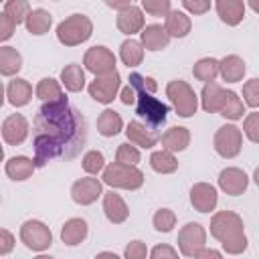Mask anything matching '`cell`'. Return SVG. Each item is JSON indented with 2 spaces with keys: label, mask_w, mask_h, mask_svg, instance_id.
<instances>
[{
  "label": "cell",
  "mask_w": 259,
  "mask_h": 259,
  "mask_svg": "<svg viewBox=\"0 0 259 259\" xmlns=\"http://www.w3.org/2000/svg\"><path fill=\"white\" fill-rule=\"evenodd\" d=\"M103 212H105L107 221L113 225H121L130 217V208H127L125 200L113 190L103 192Z\"/></svg>",
  "instance_id": "cell-18"
},
{
  "label": "cell",
  "mask_w": 259,
  "mask_h": 259,
  "mask_svg": "<svg viewBox=\"0 0 259 259\" xmlns=\"http://www.w3.org/2000/svg\"><path fill=\"white\" fill-rule=\"evenodd\" d=\"M221 73V61L212 59V57H204V59H198L192 67V75L194 79L202 81V83H208V81H214L217 75Z\"/></svg>",
  "instance_id": "cell-34"
},
{
  "label": "cell",
  "mask_w": 259,
  "mask_h": 259,
  "mask_svg": "<svg viewBox=\"0 0 259 259\" xmlns=\"http://www.w3.org/2000/svg\"><path fill=\"white\" fill-rule=\"evenodd\" d=\"M28 136V119L22 113H12L2 121V140L8 146H20Z\"/></svg>",
  "instance_id": "cell-14"
},
{
  "label": "cell",
  "mask_w": 259,
  "mask_h": 259,
  "mask_svg": "<svg viewBox=\"0 0 259 259\" xmlns=\"http://www.w3.org/2000/svg\"><path fill=\"white\" fill-rule=\"evenodd\" d=\"M123 255H125L127 259H146L148 247H146V243H142V241H130V243L125 245Z\"/></svg>",
  "instance_id": "cell-45"
},
{
  "label": "cell",
  "mask_w": 259,
  "mask_h": 259,
  "mask_svg": "<svg viewBox=\"0 0 259 259\" xmlns=\"http://www.w3.org/2000/svg\"><path fill=\"white\" fill-rule=\"evenodd\" d=\"M245 71H247L245 61L239 55H227L221 61V73L219 75L227 83H237V81H241L245 77Z\"/></svg>",
  "instance_id": "cell-27"
},
{
  "label": "cell",
  "mask_w": 259,
  "mask_h": 259,
  "mask_svg": "<svg viewBox=\"0 0 259 259\" xmlns=\"http://www.w3.org/2000/svg\"><path fill=\"white\" fill-rule=\"evenodd\" d=\"M14 247V237L8 229H0V255H8Z\"/></svg>",
  "instance_id": "cell-49"
},
{
  "label": "cell",
  "mask_w": 259,
  "mask_h": 259,
  "mask_svg": "<svg viewBox=\"0 0 259 259\" xmlns=\"http://www.w3.org/2000/svg\"><path fill=\"white\" fill-rule=\"evenodd\" d=\"M210 235L223 245L229 255H241L247 251V235L243 219L233 210H219L210 219Z\"/></svg>",
  "instance_id": "cell-2"
},
{
  "label": "cell",
  "mask_w": 259,
  "mask_h": 259,
  "mask_svg": "<svg viewBox=\"0 0 259 259\" xmlns=\"http://www.w3.org/2000/svg\"><path fill=\"white\" fill-rule=\"evenodd\" d=\"M93 34V22L85 14H71L57 26V40L65 47H77L89 40Z\"/></svg>",
  "instance_id": "cell-4"
},
{
  "label": "cell",
  "mask_w": 259,
  "mask_h": 259,
  "mask_svg": "<svg viewBox=\"0 0 259 259\" xmlns=\"http://www.w3.org/2000/svg\"><path fill=\"white\" fill-rule=\"evenodd\" d=\"M249 186V176L241 170V168H235V166H229L225 170H221L219 174V188L229 194V196H239L247 190Z\"/></svg>",
  "instance_id": "cell-13"
},
{
  "label": "cell",
  "mask_w": 259,
  "mask_h": 259,
  "mask_svg": "<svg viewBox=\"0 0 259 259\" xmlns=\"http://www.w3.org/2000/svg\"><path fill=\"white\" fill-rule=\"evenodd\" d=\"M87 233H89L87 221L75 217V219H69L63 225V229H61V241L65 245H69V247H75V245H79V243H83L87 239Z\"/></svg>",
  "instance_id": "cell-24"
},
{
  "label": "cell",
  "mask_w": 259,
  "mask_h": 259,
  "mask_svg": "<svg viewBox=\"0 0 259 259\" xmlns=\"http://www.w3.org/2000/svg\"><path fill=\"white\" fill-rule=\"evenodd\" d=\"M178 249L184 257H194L206 247V231L200 223H186L178 233Z\"/></svg>",
  "instance_id": "cell-10"
},
{
  "label": "cell",
  "mask_w": 259,
  "mask_h": 259,
  "mask_svg": "<svg viewBox=\"0 0 259 259\" xmlns=\"http://www.w3.org/2000/svg\"><path fill=\"white\" fill-rule=\"evenodd\" d=\"M243 134L253 142V144H259V111L255 113H249L243 121Z\"/></svg>",
  "instance_id": "cell-43"
},
{
  "label": "cell",
  "mask_w": 259,
  "mask_h": 259,
  "mask_svg": "<svg viewBox=\"0 0 259 259\" xmlns=\"http://www.w3.org/2000/svg\"><path fill=\"white\" fill-rule=\"evenodd\" d=\"M214 152L221 158H235L241 154L243 148V132L235 123H225L217 130L214 140H212Z\"/></svg>",
  "instance_id": "cell-8"
},
{
  "label": "cell",
  "mask_w": 259,
  "mask_h": 259,
  "mask_svg": "<svg viewBox=\"0 0 259 259\" xmlns=\"http://www.w3.org/2000/svg\"><path fill=\"white\" fill-rule=\"evenodd\" d=\"M162 148L170 152H182L190 144V132L182 125H172L162 134Z\"/></svg>",
  "instance_id": "cell-25"
},
{
  "label": "cell",
  "mask_w": 259,
  "mask_h": 259,
  "mask_svg": "<svg viewBox=\"0 0 259 259\" xmlns=\"http://www.w3.org/2000/svg\"><path fill=\"white\" fill-rule=\"evenodd\" d=\"M221 251H217V249H200V253L196 255V259H208V257H212V259H221Z\"/></svg>",
  "instance_id": "cell-51"
},
{
  "label": "cell",
  "mask_w": 259,
  "mask_h": 259,
  "mask_svg": "<svg viewBox=\"0 0 259 259\" xmlns=\"http://www.w3.org/2000/svg\"><path fill=\"white\" fill-rule=\"evenodd\" d=\"M20 241L24 243L26 249L40 253L53 245V233L42 221L30 219V221H24L20 227Z\"/></svg>",
  "instance_id": "cell-7"
},
{
  "label": "cell",
  "mask_w": 259,
  "mask_h": 259,
  "mask_svg": "<svg viewBox=\"0 0 259 259\" xmlns=\"http://www.w3.org/2000/svg\"><path fill=\"white\" fill-rule=\"evenodd\" d=\"M24 24H26V30L30 34H34V36L47 34L51 24H53V14L49 10H45V8H34V10H30V14H28Z\"/></svg>",
  "instance_id": "cell-28"
},
{
  "label": "cell",
  "mask_w": 259,
  "mask_h": 259,
  "mask_svg": "<svg viewBox=\"0 0 259 259\" xmlns=\"http://www.w3.org/2000/svg\"><path fill=\"white\" fill-rule=\"evenodd\" d=\"M14 28H16V22L6 12H2L0 14V40H8L14 32Z\"/></svg>",
  "instance_id": "cell-47"
},
{
  "label": "cell",
  "mask_w": 259,
  "mask_h": 259,
  "mask_svg": "<svg viewBox=\"0 0 259 259\" xmlns=\"http://www.w3.org/2000/svg\"><path fill=\"white\" fill-rule=\"evenodd\" d=\"M119 59L125 67H138L142 65L144 61V45L134 40V38H127L121 42L119 47Z\"/></svg>",
  "instance_id": "cell-33"
},
{
  "label": "cell",
  "mask_w": 259,
  "mask_h": 259,
  "mask_svg": "<svg viewBox=\"0 0 259 259\" xmlns=\"http://www.w3.org/2000/svg\"><path fill=\"white\" fill-rule=\"evenodd\" d=\"M150 257L152 259H176L178 257V251L170 245H156L152 251H150Z\"/></svg>",
  "instance_id": "cell-48"
},
{
  "label": "cell",
  "mask_w": 259,
  "mask_h": 259,
  "mask_svg": "<svg viewBox=\"0 0 259 259\" xmlns=\"http://www.w3.org/2000/svg\"><path fill=\"white\" fill-rule=\"evenodd\" d=\"M123 127V119L117 111L113 109H105L101 111V115L97 117V132L103 136V138H113L121 132Z\"/></svg>",
  "instance_id": "cell-30"
},
{
  "label": "cell",
  "mask_w": 259,
  "mask_h": 259,
  "mask_svg": "<svg viewBox=\"0 0 259 259\" xmlns=\"http://www.w3.org/2000/svg\"><path fill=\"white\" fill-rule=\"evenodd\" d=\"M121 87V77L117 73V69L103 73V75H95V79L89 83V95L97 101V103H111L117 97V91Z\"/></svg>",
  "instance_id": "cell-9"
},
{
  "label": "cell",
  "mask_w": 259,
  "mask_h": 259,
  "mask_svg": "<svg viewBox=\"0 0 259 259\" xmlns=\"http://www.w3.org/2000/svg\"><path fill=\"white\" fill-rule=\"evenodd\" d=\"M166 97L180 117H192L198 109V97L194 89L182 79H174L166 85Z\"/></svg>",
  "instance_id": "cell-5"
},
{
  "label": "cell",
  "mask_w": 259,
  "mask_h": 259,
  "mask_svg": "<svg viewBox=\"0 0 259 259\" xmlns=\"http://www.w3.org/2000/svg\"><path fill=\"white\" fill-rule=\"evenodd\" d=\"M152 225L158 233H170L174 227H176V214L174 210L170 208H158L154 219H152Z\"/></svg>",
  "instance_id": "cell-38"
},
{
  "label": "cell",
  "mask_w": 259,
  "mask_h": 259,
  "mask_svg": "<svg viewBox=\"0 0 259 259\" xmlns=\"http://www.w3.org/2000/svg\"><path fill=\"white\" fill-rule=\"evenodd\" d=\"M6 97H8V103L14 105V107H24L30 103L32 99V85L26 81V79H20V77H14L12 81H8L6 85Z\"/></svg>",
  "instance_id": "cell-22"
},
{
  "label": "cell",
  "mask_w": 259,
  "mask_h": 259,
  "mask_svg": "<svg viewBox=\"0 0 259 259\" xmlns=\"http://www.w3.org/2000/svg\"><path fill=\"white\" fill-rule=\"evenodd\" d=\"M243 99L249 107L259 109V79H249L243 85Z\"/></svg>",
  "instance_id": "cell-41"
},
{
  "label": "cell",
  "mask_w": 259,
  "mask_h": 259,
  "mask_svg": "<svg viewBox=\"0 0 259 259\" xmlns=\"http://www.w3.org/2000/svg\"><path fill=\"white\" fill-rule=\"evenodd\" d=\"M214 8L227 26H237L245 18V0H214Z\"/></svg>",
  "instance_id": "cell-19"
},
{
  "label": "cell",
  "mask_w": 259,
  "mask_h": 259,
  "mask_svg": "<svg viewBox=\"0 0 259 259\" xmlns=\"http://www.w3.org/2000/svg\"><path fill=\"white\" fill-rule=\"evenodd\" d=\"M130 85L136 89V91H150V93H156L158 89V83L154 77H146V75H140V73H132L130 75Z\"/></svg>",
  "instance_id": "cell-40"
},
{
  "label": "cell",
  "mask_w": 259,
  "mask_h": 259,
  "mask_svg": "<svg viewBox=\"0 0 259 259\" xmlns=\"http://www.w3.org/2000/svg\"><path fill=\"white\" fill-rule=\"evenodd\" d=\"M4 12L16 24H22V22H26V18L30 14V4H28V0H6L4 2Z\"/></svg>",
  "instance_id": "cell-37"
},
{
  "label": "cell",
  "mask_w": 259,
  "mask_h": 259,
  "mask_svg": "<svg viewBox=\"0 0 259 259\" xmlns=\"http://www.w3.org/2000/svg\"><path fill=\"white\" fill-rule=\"evenodd\" d=\"M150 166H152V170L158 172V174H172V172L178 170V160H176L174 152L162 148V150L152 152V156H150Z\"/></svg>",
  "instance_id": "cell-32"
},
{
  "label": "cell",
  "mask_w": 259,
  "mask_h": 259,
  "mask_svg": "<svg viewBox=\"0 0 259 259\" xmlns=\"http://www.w3.org/2000/svg\"><path fill=\"white\" fill-rule=\"evenodd\" d=\"M136 113L138 117L146 119V123L152 130H158L160 125H164L166 117H168V105L162 103L160 99L154 97V93L150 91H136Z\"/></svg>",
  "instance_id": "cell-6"
},
{
  "label": "cell",
  "mask_w": 259,
  "mask_h": 259,
  "mask_svg": "<svg viewBox=\"0 0 259 259\" xmlns=\"http://www.w3.org/2000/svg\"><path fill=\"white\" fill-rule=\"evenodd\" d=\"M166 30H168V34L170 36H174V38H184V36H188V32H190V28H192V20H190V16L186 14V12H182V10H170L168 14H166Z\"/></svg>",
  "instance_id": "cell-26"
},
{
  "label": "cell",
  "mask_w": 259,
  "mask_h": 259,
  "mask_svg": "<svg viewBox=\"0 0 259 259\" xmlns=\"http://www.w3.org/2000/svg\"><path fill=\"white\" fill-rule=\"evenodd\" d=\"M247 2H249V6H251V10L259 14V0H247Z\"/></svg>",
  "instance_id": "cell-53"
},
{
  "label": "cell",
  "mask_w": 259,
  "mask_h": 259,
  "mask_svg": "<svg viewBox=\"0 0 259 259\" xmlns=\"http://www.w3.org/2000/svg\"><path fill=\"white\" fill-rule=\"evenodd\" d=\"M81 166H83V170H85L87 174H99V172L105 168V158H103V154H101L99 150H89V152L83 156Z\"/></svg>",
  "instance_id": "cell-39"
},
{
  "label": "cell",
  "mask_w": 259,
  "mask_h": 259,
  "mask_svg": "<svg viewBox=\"0 0 259 259\" xmlns=\"http://www.w3.org/2000/svg\"><path fill=\"white\" fill-rule=\"evenodd\" d=\"M142 8L150 16H166L170 12V0H142Z\"/></svg>",
  "instance_id": "cell-44"
},
{
  "label": "cell",
  "mask_w": 259,
  "mask_h": 259,
  "mask_svg": "<svg viewBox=\"0 0 259 259\" xmlns=\"http://www.w3.org/2000/svg\"><path fill=\"white\" fill-rule=\"evenodd\" d=\"M83 65L89 73L93 75H103V73H109L115 69V55L107 49V47H101V45H95L91 49L85 51L83 55Z\"/></svg>",
  "instance_id": "cell-11"
},
{
  "label": "cell",
  "mask_w": 259,
  "mask_h": 259,
  "mask_svg": "<svg viewBox=\"0 0 259 259\" xmlns=\"http://www.w3.org/2000/svg\"><path fill=\"white\" fill-rule=\"evenodd\" d=\"M125 136H127L130 144L140 146V148H144V150L154 148V146L158 144V140H160V136H158L156 130H152L150 125H146V123H142V121H138V119H134V121L127 123Z\"/></svg>",
  "instance_id": "cell-17"
},
{
  "label": "cell",
  "mask_w": 259,
  "mask_h": 259,
  "mask_svg": "<svg viewBox=\"0 0 259 259\" xmlns=\"http://www.w3.org/2000/svg\"><path fill=\"white\" fill-rule=\"evenodd\" d=\"M225 119H231V121H237V119H241L243 115H245V105H243V101H241V97L235 93V91H227V97H225V103H223V107H221V111H219Z\"/></svg>",
  "instance_id": "cell-36"
},
{
  "label": "cell",
  "mask_w": 259,
  "mask_h": 259,
  "mask_svg": "<svg viewBox=\"0 0 259 259\" xmlns=\"http://www.w3.org/2000/svg\"><path fill=\"white\" fill-rule=\"evenodd\" d=\"M22 69V55L14 47H0V75L12 77Z\"/></svg>",
  "instance_id": "cell-31"
},
{
  "label": "cell",
  "mask_w": 259,
  "mask_h": 259,
  "mask_svg": "<svg viewBox=\"0 0 259 259\" xmlns=\"http://www.w3.org/2000/svg\"><path fill=\"white\" fill-rule=\"evenodd\" d=\"M101 194H103V184H101V180H97L93 176L79 178L71 186V198H73V202H77L81 206L93 204Z\"/></svg>",
  "instance_id": "cell-12"
},
{
  "label": "cell",
  "mask_w": 259,
  "mask_h": 259,
  "mask_svg": "<svg viewBox=\"0 0 259 259\" xmlns=\"http://www.w3.org/2000/svg\"><path fill=\"white\" fill-rule=\"evenodd\" d=\"M140 36H142V45H144V49H148V51H162V49H166L168 47V42H170V34H168V30H166V26H162V24H146L144 28H142V32H140Z\"/></svg>",
  "instance_id": "cell-20"
},
{
  "label": "cell",
  "mask_w": 259,
  "mask_h": 259,
  "mask_svg": "<svg viewBox=\"0 0 259 259\" xmlns=\"http://www.w3.org/2000/svg\"><path fill=\"white\" fill-rule=\"evenodd\" d=\"M253 180H255V184L259 186V166L255 168V172H253Z\"/></svg>",
  "instance_id": "cell-54"
},
{
  "label": "cell",
  "mask_w": 259,
  "mask_h": 259,
  "mask_svg": "<svg viewBox=\"0 0 259 259\" xmlns=\"http://www.w3.org/2000/svg\"><path fill=\"white\" fill-rule=\"evenodd\" d=\"M85 119L69 105L63 95L57 101H45L34 119V164L42 168L49 160L65 156L71 158L83 148L85 142Z\"/></svg>",
  "instance_id": "cell-1"
},
{
  "label": "cell",
  "mask_w": 259,
  "mask_h": 259,
  "mask_svg": "<svg viewBox=\"0 0 259 259\" xmlns=\"http://www.w3.org/2000/svg\"><path fill=\"white\" fill-rule=\"evenodd\" d=\"M109 8H113V10H123L125 6H130L132 4V0H103Z\"/></svg>",
  "instance_id": "cell-52"
},
{
  "label": "cell",
  "mask_w": 259,
  "mask_h": 259,
  "mask_svg": "<svg viewBox=\"0 0 259 259\" xmlns=\"http://www.w3.org/2000/svg\"><path fill=\"white\" fill-rule=\"evenodd\" d=\"M115 160L121 164H138L140 162V150L130 144H119L115 152Z\"/></svg>",
  "instance_id": "cell-42"
},
{
  "label": "cell",
  "mask_w": 259,
  "mask_h": 259,
  "mask_svg": "<svg viewBox=\"0 0 259 259\" xmlns=\"http://www.w3.org/2000/svg\"><path fill=\"white\" fill-rule=\"evenodd\" d=\"M101 178L107 186L123 190H138L144 184V172L136 164H121L117 160L103 168Z\"/></svg>",
  "instance_id": "cell-3"
},
{
  "label": "cell",
  "mask_w": 259,
  "mask_h": 259,
  "mask_svg": "<svg viewBox=\"0 0 259 259\" xmlns=\"http://www.w3.org/2000/svg\"><path fill=\"white\" fill-rule=\"evenodd\" d=\"M182 6L190 14L200 16V14H206L210 10V0H182Z\"/></svg>",
  "instance_id": "cell-46"
},
{
  "label": "cell",
  "mask_w": 259,
  "mask_h": 259,
  "mask_svg": "<svg viewBox=\"0 0 259 259\" xmlns=\"http://www.w3.org/2000/svg\"><path fill=\"white\" fill-rule=\"evenodd\" d=\"M115 26H117L119 32H123L127 36H132L136 32H142V28L146 26V18H144L142 8L130 4L123 10H119L117 12V18H115Z\"/></svg>",
  "instance_id": "cell-16"
},
{
  "label": "cell",
  "mask_w": 259,
  "mask_h": 259,
  "mask_svg": "<svg viewBox=\"0 0 259 259\" xmlns=\"http://www.w3.org/2000/svg\"><path fill=\"white\" fill-rule=\"evenodd\" d=\"M136 97H138V93H136V89L127 83L123 89H121V93H119V99H121V103L123 105H136Z\"/></svg>",
  "instance_id": "cell-50"
},
{
  "label": "cell",
  "mask_w": 259,
  "mask_h": 259,
  "mask_svg": "<svg viewBox=\"0 0 259 259\" xmlns=\"http://www.w3.org/2000/svg\"><path fill=\"white\" fill-rule=\"evenodd\" d=\"M219 202V194L217 188L208 182H196L190 188V204L194 206V210L198 212H210L217 208Z\"/></svg>",
  "instance_id": "cell-15"
},
{
  "label": "cell",
  "mask_w": 259,
  "mask_h": 259,
  "mask_svg": "<svg viewBox=\"0 0 259 259\" xmlns=\"http://www.w3.org/2000/svg\"><path fill=\"white\" fill-rule=\"evenodd\" d=\"M61 83L65 85L67 91L71 93H77L85 87V71L81 69V65L77 63H69L63 67L61 71Z\"/></svg>",
  "instance_id": "cell-29"
},
{
  "label": "cell",
  "mask_w": 259,
  "mask_h": 259,
  "mask_svg": "<svg viewBox=\"0 0 259 259\" xmlns=\"http://www.w3.org/2000/svg\"><path fill=\"white\" fill-rule=\"evenodd\" d=\"M34 168H36V164H34V160H30L28 156H12V158H8L6 164H4L6 176H8L10 180H14V182L28 180V178L32 176Z\"/></svg>",
  "instance_id": "cell-21"
},
{
  "label": "cell",
  "mask_w": 259,
  "mask_h": 259,
  "mask_svg": "<svg viewBox=\"0 0 259 259\" xmlns=\"http://www.w3.org/2000/svg\"><path fill=\"white\" fill-rule=\"evenodd\" d=\"M225 97H227V89H223L219 83L214 81H208L204 83L202 91H200V103H202V109L206 113H217L221 111L223 103H225Z\"/></svg>",
  "instance_id": "cell-23"
},
{
  "label": "cell",
  "mask_w": 259,
  "mask_h": 259,
  "mask_svg": "<svg viewBox=\"0 0 259 259\" xmlns=\"http://www.w3.org/2000/svg\"><path fill=\"white\" fill-rule=\"evenodd\" d=\"M34 93H36V97L45 103V101H57V99H61L65 93H63V89H61V83L57 81V79H53V77H45V79H40L38 81V85H36V89H34Z\"/></svg>",
  "instance_id": "cell-35"
}]
</instances>
